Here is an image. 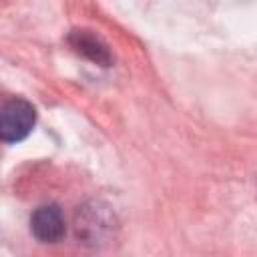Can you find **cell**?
<instances>
[{
  "label": "cell",
  "instance_id": "obj_1",
  "mask_svg": "<svg viewBox=\"0 0 257 257\" xmlns=\"http://www.w3.org/2000/svg\"><path fill=\"white\" fill-rule=\"evenodd\" d=\"M74 231L76 237L86 245H102L110 239L114 231V215L102 203H88L80 207L74 215Z\"/></svg>",
  "mask_w": 257,
  "mask_h": 257
},
{
  "label": "cell",
  "instance_id": "obj_2",
  "mask_svg": "<svg viewBox=\"0 0 257 257\" xmlns=\"http://www.w3.org/2000/svg\"><path fill=\"white\" fill-rule=\"evenodd\" d=\"M34 122V106L24 98H12L0 110V137L4 143H20L30 135Z\"/></svg>",
  "mask_w": 257,
  "mask_h": 257
},
{
  "label": "cell",
  "instance_id": "obj_4",
  "mask_svg": "<svg viewBox=\"0 0 257 257\" xmlns=\"http://www.w3.org/2000/svg\"><path fill=\"white\" fill-rule=\"evenodd\" d=\"M68 40L74 46V50L80 52L82 56H86V58H90V60H94L96 64H102V66H108L110 64V52H108V48L90 30H74L68 36Z\"/></svg>",
  "mask_w": 257,
  "mask_h": 257
},
{
  "label": "cell",
  "instance_id": "obj_3",
  "mask_svg": "<svg viewBox=\"0 0 257 257\" xmlns=\"http://www.w3.org/2000/svg\"><path fill=\"white\" fill-rule=\"evenodd\" d=\"M30 231L42 243H56L66 233L64 215L58 205H42L30 217Z\"/></svg>",
  "mask_w": 257,
  "mask_h": 257
}]
</instances>
